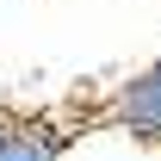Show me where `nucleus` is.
I'll use <instances>...</instances> for the list:
<instances>
[{"mask_svg": "<svg viewBox=\"0 0 161 161\" xmlns=\"http://www.w3.org/2000/svg\"><path fill=\"white\" fill-rule=\"evenodd\" d=\"M6 130H13V118H0V142H6Z\"/></svg>", "mask_w": 161, "mask_h": 161, "instance_id": "7ed1b4c3", "label": "nucleus"}, {"mask_svg": "<svg viewBox=\"0 0 161 161\" xmlns=\"http://www.w3.org/2000/svg\"><path fill=\"white\" fill-rule=\"evenodd\" d=\"M68 130H56V124H43V118H25L6 130V142H0V161H62L68 155Z\"/></svg>", "mask_w": 161, "mask_h": 161, "instance_id": "f03ea898", "label": "nucleus"}, {"mask_svg": "<svg viewBox=\"0 0 161 161\" xmlns=\"http://www.w3.org/2000/svg\"><path fill=\"white\" fill-rule=\"evenodd\" d=\"M105 118H112V130H124V136H136V142H161V56L149 68H136L130 80L112 87Z\"/></svg>", "mask_w": 161, "mask_h": 161, "instance_id": "f257e3e1", "label": "nucleus"}]
</instances>
